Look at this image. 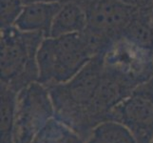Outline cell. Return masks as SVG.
I'll use <instances>...</instances> for the list:
<instances>
[{"label":"cell","instance_id":"6da1fadb","mask_svg":"<svg viewBox=\"0 0 153 143\" xmlns=\"http://www.w3.org/2000/svg\"><path fill=\"white\" fill-rule=\"evenodd\" d=\"M104 72L103 54L93 56L88 64L65 83L48 86L54 107V118L71 127L84 140L94 126L91 105Z\"/></svg>","mask_w":153,"mask_h":143},{"label":"cell","instance_id":"7a4b0ae2","mask_svg":"<svg viewBox=\"0 0 153 143\" xmlns=\"http://www.w3.org/2000/svg\"><path fill=\"white\" fill-rule=\"evenodd\" d=\"M93 56L95 55L83 33L46 37L36 56L38 82L46 87L65 83L77 75Z\"/></svg>","mask_w":153,"mask_h":143},{"label":"cell","instance_id":"3957f363","mask_svg":"<svg viewBox=\"0 0 153 143\" xmlns=\"http://www.w3.org/2000/svg\"><path fill=\"white\" fill-rule=\"evenodd\" d=\"M44 38L42 34L22 31L14 26L1 29V83L19 93L38 81L36 56Z\"/></svg>","mask_w":153,"mask_h":143},{"label":"cell","instance_id":"277c9868","mask_svg":"<svg viewBox=\"0 0 153 143\" xmlns=\"http://www.w3.org/2000/svg\"><path fill=\"white\" fill-rule=\"evenodd\" d=\"M53 116V103L45 85L36 81L22 89L17 95L13 143H33Z\"/></svg>","mask_w":153,"mask_h":143},{"label":"cell","instance_id":"5b68a950","mask_svg":"<svg viewBox=\"0 0 153 143\" xmlns=\"http://www.w3.org/2000/svg\"><path fill=\"white\" fill-rule=\"evenodd\" d=\"M114 120L126 127L137 143H151L153 139V76L136 87L109 114Z\"/></svg>","mask_w":153,"mask_h":143},{"label":"cell","instance_id":"8992f818","mask_svg":"<svg viewBox=\"0 0 153 143\" xmlns=\"http://www.w3.org/2000/svg\"><path fill=\"white\" fill-rule=\"evenodd\" d=\"M104 67L138 87L153 76V51L119 36L103 54Z\"/></svg>","mask_w":153,"mask_h":143},{"label":"cell","instance_id":"52a82bcc","mask_svg":"<svg viewBox=\"0 0 153 143\" xmlns=\"http://www.w3.org/2000/svg\"><path fill=\"white\" fill-rule=\"evenodd\" d=\"M86 10V30L108 42L121 36L139 9L121 0H74Z\"/></svg>","mask_w":153,"mask_h":143},{"label":"cell","instance_id":"ba28073f","mask_svg":"<svg viewBox=\"0 0 153 143\" xmlns=\"http://www.w3.org/2000/svg\"><path fill=\"white\" fill-rule=\"evenodd\" d=\"M62 2L38 3L24 6L14 27L27 33L42 34L50 37L51 26Z\"/></svg>","mask_w":153,"mask_h":143},{"label":"cell","instance_id":"9c48e42d","mask_svg":"<svg viewBox=\"0 0 153 143\" xmlns=\"http://www.w3.org/2000/svg\"><path fill=\"white\" fill-rule=\"evenodd\" d=\"M88 27L86 10L74 0L62 1L51 26L50 37L81 34Z\"/></svg>","mask_w":153,"mask_h":143},{"label":"cell","instance_id":"30bf717a","mask_svg":"<svg viewBox=\"0 0 153 143\" xmlns=\"http://www.w3.org/2000/svg\"><path fill=\"white\" fill-rule=\"evenodd\" d=\"M152 8V7H151ZM151 8L139 9L121 34L133 43L153 51V23Z\"/></svg>","mask_w":153,"mask_h":143},{"label":"cell","instance_id":"8fae6325","mask_svg":"<svg viewBox=\"0 0 153 143\" xmlns=\"http://www.w3.org/2000/svg\"><path fill=\"white\" fill-rule=\"evenodd\" d=\"M84 143H137L132 133L123 124L105 120L97 125Z\"/></svg>","mask_w":153,"mask_h":143},{"label":"cell","instance_id":"7c38bea8","mask_svg":"<svg viewBox=\"0 0 153 143\" xmlns=\"http://www.w3.org/2000/svg\"><path fill=\"white\" fill-rule=\"evenodd\" d=\"M85 140L71 127L56 118H51L33 143H84Z\"/></svg>","mask_w":153,"mask_h":143},{"label":"cell","instance_id":"4fadbf2b","mask_svg":"<svg viewBox=\"0 0 153 143\" xmlns=\"http://www.w3.org/2000/svg\"><path fill=\"white\" fill-rule=\"evenodd\" d=\"M18 93L1 83V143H13Z\"/></svg>","mask_w":153,"mask_h":143},{"label":"cell","instance_id":"5bb4252c","mask_svg":"<svg viewBox=\"0 0 153 143\" xmlns=\"http://www.w3.org/2000/svg\"><path fill=\"white\" fill-rule=\"evenodd\" d=\"M23 9L24 5L21 0H1V29L14 26Z\"/></svg>","mask_w":153,"mask_h":143},{"label":"cell","instance_id":"9a60e30c","mask_svg":"<svg viewBox=\"0 0 153 143\" xmlns=\"http://www.w3.org/2000/svg\"><path fill=\"white\" fill-rule=\"evenodd\" d=\"M121 1L137 9H149L153 6V0H121Z\"/></svg>","mask_w":153,"mask_h":143},{"label":"cell","instance_id":"2e32d148","mask_svg":"<svg viewBox=\"0 0 153 143\" xmlns=\"http://www.w3.org/2000/svg\"><path fill=\"white\" fill-rule=\"evenodd\" d=\"M24 6L31 4H38V3H53V2H62L63 0H21Z\"/></svg>","mask_w":153,"mask_h":143},{"label":"cell","instance_id":"e0dca14e","mask_svg":"<svg viewBox=\"0 0 153 143\" xmlns=\"http://www.w3.org/2000/svg\"><path fill=\"white\" fill-rule=\"evenodd\" d=\"M151 19H152V23H153V6L151 8Z\"/></svg>","mask_w":153,"mask_h":143},{"label":"cell","instance_id":"ac0fdd59","mask_svg":"<svg viewBox=\"0 0 153 143\" xmlns=\"http://www.w3.org/2000/svg\"><path fill=\"white\" fill-rule=\"evenodd\" d=\"M151 143H153V139H152V141H151Z\"/></svg>","mask_w":153,"mask_h":143},{"label":"cell","instance_id":"d6986e66","mask_svg":"<svg viewBox=\"0 0 153 143\" xmlns=\"http://www.w3.org/2000/svg\"><path fill=\"white\" fill-rule=\"evenodd\" d=\"M63 1H65V0H63Z\"/></svg>","mask_w":153,"mask_h":143}]
</instances>
